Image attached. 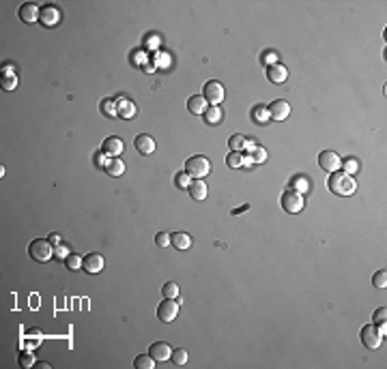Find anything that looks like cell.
<instances>
[{
	"label": "cell",
	"instance_id": "cell-1",
	"mask_svg": "<svg viewBox=\"0 0 387 369\" xmlns=\"http://www.w3.org/2000/svg\"><path fill=\"white\" fill-rule=\"evenodd\" d=\"M327 187H329V191H333L335 196H342V198L353 196V193L357 191V183H355L353 176H348L346 172H333L327 180Z\"/></svg>",
	"mask_w": 387,
	"mask_h": 369
},
{
	"label": "cell",
	"instance_id": "cell-2",
	"mask_svg": "<svg viewBox=\"0 0 387 369\" xmlns=\"http://www.w3.org/2000/svg\"><path fill=\"white\" fill-rule=\"evenodd\" d=\"M28 254L35 262H48L54 258V245H52L48 238H35L28 245Z\"/></svg>",
	"mask_w": 387,
	"mask_h": 369
},
{
	"label": "cell",
	"instance_id": "cell-3",
	"mask_svg": "<svg viewBox=\"0 0 387 369\" xmlns=\"http://www.w3.org/2000/svg\"><path fill=\"white\" fill-rule=\"evenodd\" d=\"M185 172L190 174L192 178H204L206 174L211 172L209 157H204V155H194V157L185 161Z\"/></svg>",
	"mask_w": 387,
	"mask_h": 369
},
{
	"label": "cell",
	"instance_id": "cell-4",
	"mask_svg": "<svg viewBox=\"0 0 387 369\" xmlns=\"http://www.w3.org/2000/svg\"><path fill=\"white\" fill-rule=\"evenodd\" d=\"M280 204H282V209H284V211L290 212V215H297V212H301V211H303V206H306V202H303V196H301L299 191H295V189L284 191V193H282Z\"/></svg>",
	"mask_w": 387,
	"mask_h": 369
},
{
	"label": "cell",
	"instance_id": "cell-5",
	"mask_svg": "<svg viewBox=\"0 0 387 369\" xmlns=\"http://www.w3.org/2000/svg\"><path fill=\"white\" fill-rule=\"evenodd\" d=\"M202 97L206 99V103H209V105H219V103L224 101V97H226V90L222 86V82L209 80V82L204 84V88H202Z\"/></svg>",
	"mask_w": 387,
	"mask_h": 369
},
{
	"label": "cell",
	"instance_id": "cell-6",
	"mask_svg": "<svg viewBox=\"0 0 387 369\" xmlns=\"http://www.w3.org/2000/svg\"><path fill=\"white\" fill-rule=\"evenodd\" d=\"M383 337L385 335L379 331V326H374V324H368L361 328V344H364L366 348H370V350H377V348H381V344H383Z\"/></svg>",
	"mask_w": 387,
	"mask_h": 369
},
{
	"label": "cell",
	"instance_id": "cell-7",
	"mask_svg": "<svg viewBox=\"0 0 387 369\" xmlns=\"http://www.w3.org/2000/svg\"><path fill=\"white\" fill-rule=\"evenodd\" d=\"M179 316V299H164L157 307V318L161 322H174Z\"/></svg>",
	"mask_w": 387,
	"mask_h": 369
},
{
	"label": "cell",
	"instance_id": "cell-8",
	"mask_svg": "<svg viewBox=\"0 0 387 369\" xmlns=\"http://www.w3.org/2000/svg\"><path fill=\"white\" fill-rule=\"evenodd\" d=\"M63 19V11L58 9L56 4H43L41 6V15H39V22H41L45 28H52V26L61 24Z\"/></svg>",
	"mask_w": 387,
	"mask_h": 369
},
{
	"label": "cell",
	"instance_id": "cell-9",
	"mask_svg": "<svg viewBox=\"0 0 387 369\" xmlns=\"http://www.w3.org/2000/svg\"><path fill=\"white\" fill-rule=\"evenodd\" d=\"M319 165H321L325 172L333 174V172H340L342 161H340V157H338V153H333V151H322V153L319 155Z\"/></svg>",
	"mask_w": 387,
	"mask_h": 369
},
{
	"label": "cell",
	"instance_id": "cell-10",
	"mask_svg": "<svg viewBox=\"0 0 387 369\" xmlns=\"http://www.w3.org/2000/svg\"><path fill=\"white\" fill-rule=\"evenodd\" d=\"M17 15L26 24H35V22H39V15H41V6L35 4V2H24L22 6H19Z\"/></svg>",
	"mask_w": 387,
	"mask_h": 369
},
{
	"label": "cell",
	"instance_id": "cell-11",
	"mask_svg": "<svg viewBox=\"0 0 387 369\" xmlns=\"http://www.w3.org/2000/svg\"><path fill=\"white\" fill-rule=\"evenodd\" d=\"M267 109H269L271 120H286L290 116V105L284 99H275Z\"/></svg>",
	"mask_w": 387,
	"mask_h": 369
},
{
	"label": "cell",
	"instance_id": "cell-12",
	"mask_svg": "<svg viewBox=\"0 0 387 369\" xmlns=\"http://www.w3.org/2000/svg\"><path fill=\"white\" fill-rule=\"evenodd\" d=\"M103 256L101 254H86L82 258V268L86 270V273H101L103 270Z\"/></svg>",
	"mask_w": 387,
	"mask_h": 369
},
{
	"label": "cell",
	"instance_id": "cell-13",
	"mask_svg": "<svg viewBox=\"0 0 387 369\" xmlns=\"http://www.w3.org/2000/svg\"><path fill=\"white\" fill-rule=\"evenodd\" d=\"M123 151H125V144H123L121 138H114V135L106 138V140H103V144H101V153L108 155V157H119Z\"/></svg>",
	"mask_w": 387,
	"mask_h": 369
},
{
	"label": "cell",
	"instance_id": "cell-14",
	"mask_svg": "<svg viewBox=\"0 0 387 369\" xmlns=\"http://www.w3.org/2000/svg\"><path fill=\"white\" fill-rule=\"evenodd\" d=\"M267 77L271 84H284L288 80V69L282 62H273L267 67Z\"/></svg>",
	"mask_w": 387,
	"mask_h": 369
},
{
	"label": "cell",
	"instance_id": "cell-15",
	"mask_svg": "<svg viewBox=\"0 0 387 369\" xmlns=\"http://www.w3.org/2000/svg\"><path fill=\"white\" fill-rule=\"evenodd\" d=\"M148 354L155 359V361H168L172 357V348L166 344V341H155V344H151V348H148Z\"/></svg>",
	"mask_w": 387,
	"mask_h": 369
},
{
	"label": "cell",
	"instance_id": "cell-16",
	"mask_svg": "<svg viewBox=\"0 0 387 369\" xmlns=\"http://www.w3.org/2000/svg\"><path fill=\"white\" fill-rule=\"evenodd\" d=\"M133 144H135V151H138L140 155H151L155 151V140L151 138V135H146V133L135 135Z\"/></svg>",
	"mask_w": 387,
	"mask_h": 369
},
{
	"label": "cell",
	"instance_id": "cell-17",
	"mask_svg": "<svg viewBox=\"0 0 387 369\" xmlns=\"http://www.w3.org/2000/svg\"><path fill=\"white\" fill-rule=\"evenodd\" d=\"M187 191H190V196L196 200V202H202V200H206V193H209V189H206V183H204L202 178H194L192 185L187 187Z\"/></svg>",
	"mask_w": 387,
	"mask_h": 369
},
{
	"label": "cell",
	"instance_id": "cell-18",
	"mask_svg": "<svg viewBox=\"0 0 387 369\" xmlns=\"http://www.w3.org/2000/svg\"><path fill=\"white\" fill-rule=\"evenodd\" d=\"M116 116H121V118H133L135 116V105L125 97H119V101H116Z\"/></svg>",
	"mask_w": 387,
	"mask_h": 369
},
{
	"label": "cell",
	"instance_id": "cell-19",
	"mask_svg": "<svg viewBox=\"0 0 387 369\" xmlns=\"http://www.w3.org/2000/svg\"><path fill=\"white\" fill-rule=\"evenodd\" d=\"M206 107H209V103H206L202 95H194L187 99V109H190L192 114H204Z\"/></svg>",
	"mask_w": 387,
	"mask_h": 369
},
{
	"label": "cell",
	"instance_id": "cell-20",
	"mask_svg": "<svg viewBox=\"0 0 387 369\" xmlns=\"http://www.w3.org/2000/svg\"><path fill=\"white\" fill-rule=\"evenodd\" d=\"M170 243H172V247H177V249H190L192 236L187 234V232H174V234H170Z\"/></svg>",
	"mask_w": 387,
	"mask_h": 369
},
{
	"label": "cell",
	"instance_id": "cell-21",
	"mask_svg": "<svg viewBox=\"0 0 387 369\" xmlns=\"http://www.w3.org/2000/svg\"><path fill=\"white\" fill-rule=\"evenodd\" d=\"M248 146H250V140L245 138V135H241V133H235V135H230V138H228V148L232 153H241Z\"/></svg>",
	"mask_w": 387,
	"mask_h": 369
},
{
	"label": "cell",
	"instance_id": "cell-22",
	"mask_svg": "<svg viewBox=\"0 0 387 369\" xmlns=\"http://www.w3.org/2000/svg\"><path fill=\"white\" fill-rule=\"evenodd\" d=\"M103 170L108 172V176H114L116 178V176H123V174H125V163H123L119 157H112Z\"/></svg>",
	"mask_w": 387,
	"mask_h": 369
},
{
	"label": "cell",
	"instance_id": "cell-23",
	"mask_svg": "<svg viewBox=\"0 0 387 369\" xmlns=\"http://www.w3.org/2000/svg\"><path fill=\"white\" fill-rule=\"evenodd\" d=\"M202 116H204V122H206V125H219V122H222V116H224V114H222V109H219V105H209Z\"/></svg>",
	"mask_w": 387,
	"mask_h": 369
},
{
	"label": "cell",
	"instance_id": "cell-24",
	"mask_svg": "<svg viewBox=\"0 0 387 369\" xmlns=\"http://www.w3.org/2000/svg\"><path fill=\"white\" fill-rule=\"evenodd\" d=\"M252 120H254L256 125H267V122L271 120L269 109L264 107V105H256L254 109H252Z\"/></svg>",
	"mask_w": 387,
	"mask_h": 369
},
{
	"label": "cell",
	"instance_id": "cell-25",
	"mask_svg": "<svg viewBox=\"0 0 387 369\" xmlns=\"http://www.w3.org/2000/svg\"><path fill=\"white\" fill-rule=\"evenodd\" d=\"M248 157H250L252 163H264V161H267V151L260 148V146H252V142H250Z\"/></svg>",
	"mask_w": 387,
	"mask_h": 369
},
{
	"label": "cell",
	"instance_id": "cell-26",
	"mask_svg": "<svg viewBox=\"0 0 387 369\" xmlns=\"http://www.w3.org/2000/svg\"><path fill=\"white\" fill-rule=\"evenodd\" d=\"M155 363H157V361H155L151 354H138L135 361H133V367L135 369H153Z\"/></svg>",
	"mask_w": 387,
	"mask_h": 369
},
{
	"label": "cell",
	"instance_id": "cell-27",
	"mask_svg": "<svg viewBox=\"0 0 387 369\" xmlns=\"http://www.w3.org/2000/svg\"><path fill=\"white\" fill-rule=\"evenodd\" d=\"M290 185H293V189H295V191H299L301 196H303V193H308V191H310V180H308L306 176H295L293 180H290Z\"/></svg>",
	"mask_w": 387,
	"mask_h": 369
},
{
	"label": "cell",
	"instance_id": "cell-28",
	"mask_svg": "<svg viewBox=\"0 0 387 369\" xmlns=\"http://www.w3.org/2000/svg\"><path fill=\"white\" fill-rule=\"evenodd\" d=\"M226 163H228V167H241V165H245V155L243 153H230L228 157H226Z\"/></svg>",
	"mask_w": 387,
	"mask_h": 369
},
{
	"label": "cell",
	"instance_id": "cell-29",
	"mask_svg": "<svg viewBox=\"0 0 387 369\" xmlns=\"http://www.w3.org/2000/svg\"><path fill=\"white\" fill-rule=\"evenodd\" d=\"M161 292H164V299H179V286L174 281H168L164 283V288H161Z\"/></svg>",
	"mask_w": 387,
	"mask_h": 369
},
{
	"label": "cell",
	"instance_id": "cell-30",
	"mask_svg": "<svg viewBox=\"0 0 387 369\" xmlns=\"http://www.w3.org/2000/svg\"><path fill=\"white\" fill-rule=\"evenodd\" d=\"M17 363H19V367H24V369L32 367V365L37 363V361H35V354H32V352H19Z\"/></svg>",
	"mask_w": 387,
	"mask_h": 369
},
{
	"label": "cell",
	"instance_id": "cell-31",
	"mask_svg": "<svg viewBox=\"0 0 387 369\" xmlns=\"http://www.w3.org/2000/svg\"><path fill=\"white\" fill-rule=\"evenodd\" d=\"M170 361L174 365H185L187 363V350H183V348H177V350H172V357H170Z\"/></svg>",
	"mask_w": 387,
	"mask_h": 369
},
{
	"label": "cell",
	"instance_id": "cell-32",
	"mask_svg": "<svg viewBox=\"0 0 387 369\" xmlns=\"http://www.w3.org/2000/svg\"><path fill=\"white\" fill-rule=\"evenodd\" d=\"M372 286L374 288H387V270H377L372 275Z\"/></svg>",
	"mask_w": 387,
	"mask_h": 369
},
{
	"label": "cell",
	"instance_id": "cell-33",
	"mask_svg": "<svg viewBox=\"0 0 387 369\" xmlns=\"http://www.w3.org/2000/svg\"><path fill=\"white\" fill-rule=\"evenodd\" d=\"M174 185L181 187V189H187V187L192 185V176L187 172H179L177 176H174Z\"/></svg>",
	"mask_w": 387,
	"mask_h": 369
},
{
	"label": "cell",
	"instance_id": "cell-34",
	"mask_svg": "<svg viewBox=\"0 0 387 369\" xmlns=\"http://www.w3.org/2000/svg\"><path fill=\"white\" fill-rule=\"evenodd\" d=\"M64 266H67L69 270H77V268H82V258L77 256V254H69V258L64 260Z\"/></svg>",
	"mask_w": 387,
	"mask_h": 369
},
{
	"label": "cell",
	"instance_id": "cell-35",
	"mask_svg": "<svg viewBox=\"0 0 387 369\" xmlns=\"http://www.w3.org/2000/svg\"><path fill=\"white\" fill-rule=\"evenodd\" d=\"M385 318H387V309L385 307H379L377 312H374V316H372L374 326H383L385 324Z\"/></svg>",
	"mask_w": 387,
	"mask_h": 369
},
{
	"label": "cell",
	"instance_id": "cell-36",
	"mask_svg": "<svg viewBox=\"0 0 387 369\" xmlns=\"http://www.w3.org/2000/svg\"><path fill=\"white\" fill-rule=\"evenodd\" d=\"M101 112L106 114V116H116V101L103 99L101 101Z\"/></svg>",
	"mask_w": 387,
	"mask_h": 369
},
{
	"label": "cell",
	"instance_id": "cell-37",
	"mask_svg": "<svg viewBox=\"0 0 387 369\" xmlns=\"http://www.w3.org/2000/svg\"><path fill=\"white\" fill-rule=\"evenodd\" d=\"M69 254H71V251H69V247H67V245H58V247H54V258H56V260H67V258H69Z\"/></svg>",
	"mask_w": 387,
	"mask_h": 369
},
{
	"label": "cell",
	"instance_id": "cell-38",
	"mask_svg": "<svg viewBox=\"0 0 387 369\" xmlns=\"http://www.w3.org/2000/svg\"><path fill=\"white\" fill-rule=\"evenodd\" d=\"M340 167H344V172L348 174V176H353V174L359 170V165H357V161H355V159H346V161H344V163H342Z\"/></svg>",
	"mask_w": 387,
	"mask_h": 369
},
{
	"label": "cell",
	"instance_id": "cell-39",
	"mask_svg": "<svg viewBox=\"0 0 387 369\" xmlns=\"http://www.w3.org/2000/svg\"><path fill=\"white\" fill-rule=\"evenodd\" d=\"M17 86V77L15 75H4L2 77V88L4 90H13Z\"/></svg>",
	"mask_w": 387,
	"mask_h": 369
},
{
	"label": "cell",
	"instance_id": "cell-40",
	"mask_svg": "<svg viewBox=\"0 0 387 369\" xmlns=\"http://www.w3.org/2000/svg\"><path fill=\"white\" fill-rule=\"evenodd\" d=\"M155 243H157V247H168L170 243V234H166V232H159L157 236H155Z\"/></svg>",
	"mask_w": 387,
	"mask_h": 369
},
{
	"label": "cell",
	"instance_id": "cell-41",
	"mask_svg": "<svg viewBox=\"0 0 387 369\" xmlns=\"http://www.w3.org/2000/svg\"><path fill=\"white\" fill-rule=\"evenodd\" d=\"M48 241H50L52 245H54V247H58V245H63V243H61V234H58V232H52V234L48 236Z\"/></svg>",
	"mask_w": 387,
	"mask_h": 369
},
{
	"label": "cell",
	"instance_id": "cell-42",
	"mask_svg": "<svg viewBox=\"0 0 387 369\" xmlns=\"http://www.w3.org/2000/svg\"><path fill=\"white\" fill-rule=\"evenodd\" d=\"M106 157H108V155H103V153H99V155H97V157H95V161H97V165H103V167H106L108 165V161H106Z\"/></svg>",
	"mask_w": 387,
	"mask_h": 369
},
{
	"label": "cell",
	"instance_id": "cell-43",
	"mask_svg": "<svg viewBox=\"0 0 387 369\" xmlns=\"http://www.w3.org/2000/svg\"><path fill=\"white\" fill-rule=\"evenodd\" d=\"M250 209V206L248 204H245V206H241V209H237V211H232V215H239V212H243V211H248Z\"/></svg>",
	"mask_w": 387,
	"mask_h": 369
}]
</instances>
